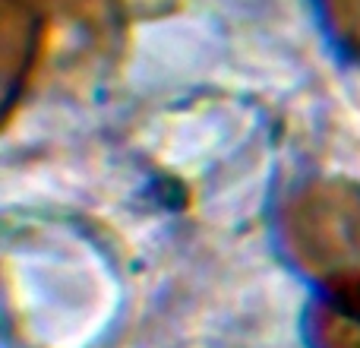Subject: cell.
Wrapping results in <instances>:
<instances>
[{"label":"cell","mask_w":360,"mask_h":348,"mask_svg":"<svg viewBox=\"0 0 360 348\" xmlns=\"http://www.w3.org/2000/svg\"><path fill=\"white\" fill-rule=\"evenodd\" d=\"M285 235L307 269L329 285L360 282V190L351 184H316L285 212Z\"/></svg>","instance_id":"obj_1"},{"label":"cell","mask_w":360,"mask_h":348,"mask_svg":"<svg viewBox=\"0 0 360 348\" xmlns=\"http://www.w3.org/2000/svg\"><path fill=\"white\" fill-rule=\"evenodd\" d=\"M38 51V13L22 0H4L0 6V73L6 101H13L22 76Z\"/></svg>","instance_id":"obj_2"},{"label":"cell","mask_w":360,"mask_h":348,"mask_svg":"<svg viewBox=\"0 0 360 348\" xmlns=\"http://www.w3.org/2000/svg\"><path fill=\"white\" fill-rule=\"evenodd\" d=\"M35 10L38 4L51 6L54 13H63L70 19H79V23L92 25V29H105L114 16H117L120 0H22Z\"/></svg>","instance_id":"obj_3"},{"label":"cell","mask_w":360,"mask_h":348,"mask_svg":"<svg viewBox=\"0 0 360 348\" xmlns=\"http://www.w3.org/2000/svg\"><path fill=\"white\" fill-rule=\"evenodd\" d=\"M326 13L338 42L360 54V0H326Z\"/></svg>","instance_id":"obj_4"}]
</instances>
